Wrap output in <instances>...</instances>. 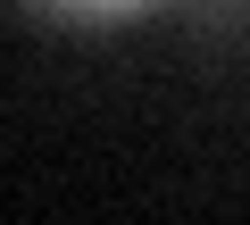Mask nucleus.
<instances>
[{"instance_id":"obj_2","label":"nucleus","mask_w":250,"mask_h":225,"mask_svg":"<svg viewBox=\"0 0 250 225\" xmlns=\"http://www.w3.org/2000/svg\"><path fill=\"white\" fill-rule=\"evenodd\" d=\"M184 9H192V25H200L208 42H225V34L250 25V0H184Z\"/></svg>"},{"instance_id":"obj_1","label":"nucleus","mask_w":250,"mask_h":225,"mask_svg":"<svg viewBox=\"0 0 250 225\" xmlns=\"http://www.w3.org/2000/svg\"><path fill=\"white\" fill-rule=\"evenodd\" d=\"M17 9L50 34H125V25H142L159 17L167 0H17Z\"/></svg>"}]
</instances>
